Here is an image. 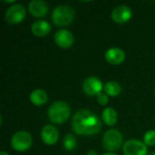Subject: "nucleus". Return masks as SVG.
Segmentation results:
<instances>
[{"label":"nucleus","instance_id":"f257e3e1","mask_svg":"<svg viewBox=\"0 0 155 155\" xmlns=\"http://www.w3.org/2000/svg\"><path fill=\"white\" fill-rule=\"evenodd\" d=\"M101 127L99 117L87 109H80L74 114L72 128L76 134L94 135L100 132Z\"/></svg>","mask_w":155,"mask_h":155},{"label":"nucleus","instance_id":"f03ea898","mask_svg":"<svg viewBox=\"0 0 155 155\" xmlns=\"http://www.w3.org/2000/svg\"><path fill=\"white\" fill-rule=\"evenodd\" d=\"M75 11L68 5H57L52 12V21L55 25L66 26L69 25L74 19Z\"/></svg>","mask_w":155,"mask_h":155},{"label":"nucleus","instance_id":"7ed1b4c3","mask_svg":"<svg viewBox=\"0 0 155 155\" xmlns=\"http://www.w3.org/2000/svg\"><path fill=\"white\" fill-rule=\"evenodd\" d=\"M49 120L57 124L64 123L71 114L69 105L64 101H56L51 104L47 112Z\"/></svg>","mask_w":155,"mask_h":155},{"label":"nucleus","instance_id":"20e7f679","mask_svg":"<svg viewBox=\"0 0 155 155\" xmlns=\"http://www.w3.org/2000/svg\"><path fill=\"white\" fill-rule=\"evenodd\" d=\"M33 143L32 136L29 133L19 131L15 133L11 139V146L17 152H25L28 150Z\"/></svg>","mask_w":155,"mask_h":155},{"label":"nucleus","instance_id":"39448f33","mask_svg":"<svg viewBox=\"0 0 155 155\" xmlns=\"http://www.w3.org/2000/svg\"><path fill=\"white\" fill-rule=\"evenodd\" d=\"M104 147L110 152L118 150L123 144V135L122 134L115 129L107 131L103 137Z\"/></svg>","mask_w":155,"mask_h":155},{"label":"nucleus","instance_id":"423d86ee","mask_svg":"<svg viewBox=\"0 0 155 155\" xmlns=\"http://www.w3.org/2000/svg\"><path fill=\"white\" fill-rule=\"evenodd\" d=\"M25 14L26 11L23 5L14 4L6 9L5 14V18L8 24L11 25L19 24L25 17Z\"/></svg>","mask_w":155,"mask_h":155},{"label":"nucleus","instance_id":"0eeeda50","mask_svg":"<svg viewBox=\"0 0 155 155\" xmlns=\"http://www.w3.org/2000/svg\"><path fill=\"white\" fill-rule=\"evenodd\" d=\"M147 151V145L139 140H129L123 147L124 155H146Z\"/></svg>","mask_w":155,"mask_h":155},{"label":"nucleus","instance_id":"6e6552de","mask_svg":"<svg viewBox=\"0 0 155 155\" xmlns=\"http://www.w3.org/2000/svg\"><path fill=\"white\" fill-rule=\"evenodd\" d=\"M104 87V86L102 81L99 78L94 77V76H90L86 78L83 84V90L89 96L99 94L100 93H102V90Z\"/></svg>","mask_w":155,"mask_h":155},{"label":"nucleus","instance_id":"1a4fd4ad","mask_svg":"<svg viewBox=\"0 0 155 155\" xmlns=\"http://www.w3.org/2000/svg\"><path fill=\"white\" fill-rule=\"evenodd\" d=\"M132 9L125 5H120L112 11V18L117 24H124L132 17Z\"/></svg>","mask_w":155,"mask_h":155},{"label":"nucleus","instance_id":"9d476101","mask_svg":"<svg viewBox=\"0 0 155 155\" xmlns=\"http://www.w3.org/2000/svg\"><path fill=\"white\" fill-rule=\"evenodd\" d=\"M55 44L62 48H69L74 45V37L73 33L66 29H60L54 34Z\"/></svg>","mask_w":155,"mask_h":155},{"label":"nucleus","instance_id":"9b49d317","mask_svg":"<svg viewBox=\"0 0 155 155\" xmlns=\"http://www.w3.org/2000/svg\"><path fill=\"white\" fill-rule=\"evenodd\" d=\"M42 141L47 145H54L56 143L59 138V133L57 129L51 124H47L42 128L41 131Z\"/></svg>","mask_w":155,"mask_h":155},{"label":"nucleus","instance_id":"f8f14e48","mask_svg":"<svg viewBox=\"0 0 155 155\" xmlns=\"http://www.w3.org/2000/svg\"><path fill=\"white\" fill-rule=\"evenodd\" d=\"M28 9L33 16L43 17L47 15L49 6L47 3L43 0H32L28 4Z\"/></svg>","mask_w":155,"mask_h":155},{"label":"nucleus","instance_id":"ddd939ff","mask_svg":"<svg viewBox=\"0 0 155 155\" xmlns=\"http://www.w3.org/2000/svg\"><path fill=\"white\" fill-rule=\"evenodd\" d=\"M105 60L114 65L120 64L125 60V53L123 49L118 47H112L105 53Z\"/></svg>","mask_w":155,"mask_h":155},{"label":"nucleus","instance_id":"4468645a","mask_svg":"<svg viewBox=\"0 0 155 155\" xmlns=\"http://www.w3.org/2000/svg\"><path fill=\"white\" fill-rule=\"evenodd\" d=\"M32 33L38 37H44L47 35L51 31L50 24L45 20H38L35 21L31 26Z\"/></svg>","mask_w":155,"mask_h":155},{"label":"nucleus","instance_id":"2eb2a0df","mask_svg":"<svg viewBox=\"0 0 155 155\" xmlns=\"http://www.w3.org/2000/svg\"><path fill=\"white\" fill-rule=\"evenodd\" d=\"M48 96L45 91L42 89H35L30 94V101L36 106H41L47 102Z\"/></svg>","mask_w":155,"mask_h":155},{"label":"nucleus","instance_id":"dca6fc26","mask_svg":"<svg viewBox=\"0 0 155 155\" xmlns=\"http://www.w3.org/2000/svg\"><path fill=\"white\" fill-rule=\"evenodd\" d=\"M102 118H103L104 123L105 124L109 125V126L114 125L116 124V122H117V119H118L116 111L114 108H112V107L105 108L103 111Z\"/></svg>","mask_w":155,"mask_h":155},{"label":"nucleus","instance_id":"f3484780","mask_svg":"<svg viewBox=\"0 0 155 155\" xmlns=\"http://www.w3.org/2000/svg\"><path fill=\"white\" fill-rule=\"evenodd\" d=\"M104 90L105 92V94L109 96H112V97H115V96H118L121 92H122V87L121 85L117 83V82H114V81H110V82H107L104 87Z\"/></svg>","mask_w":155,"mask_h":155},{"label":"nucleus","instance_id":"a211bd4d","mask_svg":"<svg viewBox=\"0 0 155 155\" xmlns=\"http://www.w3.org/2000/svg\"><path fill=\"white\" fill-rule=\"evenodd\" d=\"M77 142L75 137L73 134H66L64 138V147L67 151H73L76 148Z\"/></svg>","mask_w":155,"mask_h":155},{"label":"nucleus","instance_id":"6ab92c4d","mask_svg":"<svg viewBox=\"0 0 155 155\" xmlns=\"http://www.w3.org/2000/svg\"><path fill=\"white\" fill-rule=\"evenodd\" d=\"M143 143L147 146L155 145V130H150L145 133L143 136Z\"/></svg>","mask_w":155,"mask_h":155},{"label":"nucleus","instance_id":"aec40b11","mask_svg":"<svg viewBox=\"0 0 155 155\" xmlns=\"http://www.w3.org/2000/svg\"><path fill=\"white\" fill-rule=\"evenodd\" d=\"M96 99H97V102L99 103V104H101V105H106L108 104V96L106 94L100 93L99 94L96 95Z\"/></svg>","mask_w":155,"mask_h":155},{"label":"nucleus","instance_id":"412c9836","mask_svg":"<svg viewBox=\"0 0 155 155\" xmlns=\"http://www.w3.org/2000/svg\"><path fill=\"white\" fill-rule=\"evenodd\" d=\"M2 2H4V3H6V4H15V0H9V1H7V0H2Z\"/></svg>","mask_w":155,"mask_h":155},{"label":"nucleus","instance_id":"4be33fe9","mask_svg":"<svg viewBox=\"0 0 155 155\" xmlns=\"http://www.w3.org/2000/svg\"><path fill=\"white\" fill-rule=\"evenodd\" d=\"M86 155H97V153L95 151H94V150H90Z\"/></svg>","mask_w":155,"mask_h":155},{"label":"nucleus","instance_id":"5701e85b","mask_svg":"<svg viewBox=\"0 0 155 155\" xmlns=\"http://www.w3.org/2000/svg\"><path fill=\"white\" fill-rule=\"evenodd\" d=\"M0 155H9L7 153H5V152H4V151H2L1 153H0Z\"/></svg>","mask_w":155,"mask_h":155},{"label":"nucleus","instance_id":"b1692460","mask_svg":"<svg viewBox=\"0 0 155 155\" xmlns=\"http://www.w3.org/2000/svg\"><path fill=\"white\" fill-rule=\"evenodd\" d=\"M103 155H116L115 153H104Z\"/></svg>","mask_w":155,"mask_h":155},{"label":"nucleus","instance_id":"393cba45","mask_svg":"<svg viewBox=\"0 0 155 155\" xmlns=\"http://www.w3.org/2000/svg\"><path fill=\"white\" fill-rule=\"evenodd\" d=\"M150 155H155V152H153V153H152Z\"/></svg>","mask_w":155,"mask_h":155}]
</instances>
